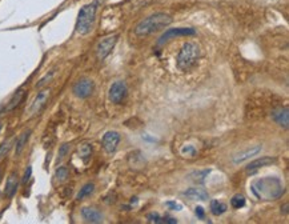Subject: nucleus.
Returning a JSON list of instances; mask_svg holds the SVG:
<instances>
[{"label": "nucleus", "instance_id": "nucleus-26", "mask_svg": "<svg viewBox=\"0 0 289 224\" xmlns=\"http://www.w3.org/2000/svg\"><path fill=\"white\" fill-rule=\"evenodd\" d=\"M208 174H209L208 170H204V171L193 172V174H191L190 176H194V177H192V180H194V181H204V177L207 176Z\"/></svg>", "mask_w": 289, "mask_h": 224}, {"label": "nucleus", "instance_id": "nucleus-12", "mask_svg": "<svg viewBox=\"0 0 289 224\" xmlns=\"http://www.w3.org/2000/svg\"><path fill=\"white\" fill-rule=\"evenodd\" d=\"M81 218L86 220L87 223H92V224H97L101 223L104 216L103 214L97 211L96 208H92V207H84L81 210Z\"/></svg>", "mask_w": 289, "mask_h": 224}, {"label": "nucleus", "instance_id": "nucleus-32", "mask_svg": "<svg viewBox=\"0 0 289 224\" xmlns=\"http://www.w3.org/2000/svg\"><path fill=\"white\" fill-rule=\"evenodd\" d=\"M181 152H183V153H187V155H188V153H190L191 156H193L194 153H196V149H194L193 147H191V146H188V147H184V148H183V149H181Z\"/></svg>", "mask_w": 289, "mask_h": 224}, {"label": "nucleus", "instance_id": "nucleus-19", "mask_svg": "<svg viewBox=\"0 0 289 224\" xmlns=\"http://www.w3.org/2000/svg\"><path fill=\"white\" fill-rule=\"evenodd\" d=\"M29 136H31V129H28V131L23 132V134L19 136V139L16 140V146H15V153H16L18 156H19L20 153H22V151L24 149V147H25V144H27V142H28Z\"/></svg>", "mask_w": 289, "mask_h": 224}, {"label": "nucleus", "instance_id": "nucleus-17", "mask_svg": "<svg viewBox=\"0 0 289 224\" xmlns=\"http://www.w3.org/2000/svg\"><path fill=\"white\" fill-rule=\"evenodd\" d=\"M24 95H25V91H24V88H19V90L16 91L14 95H12V98L10 99V101H8L7 105H5V112L14 111L15 108H16L22 101H23Z\"/></svg>", "mask_w": 289, "mask_h": 224}, {"label": "nucleus", "instance_id": "nucleus-16", "mask_svg": "<svg viewBox=\"0 0 289 224\" xmlns=\"http://www.w3.org/2000/svg\"><path fill=\"white\" fill-rule=\"evenodd\" d=\"M184 196H187L188 199H191V200H200V201H204L207 200L209 198L208 192L205 190H203V188H199V187H192V188H188L187 191H184V194H183Z\"/></svg>", "mask_w": 289, "mask_h": 224}, {"label": "nucleus", "instance_id": "nucleus-5", "mask_svg": "<svg viewBox=\"0 0 289 224\" xmlns=\"http://www.w3.org/2000/svg\"><path fill=\"white\" fill-rule=\"evenodd\" d=\"M118 39L119 35H109V36H105L100 40L97 46H96V57H97V60H104L105 57L108 56L111 51L114 50L116 43H118Z\"/></svg>", "mask_w": 289, "mask_h": 224}, {"label": "nucleus", "instance_id": "nucleus-15", "mask_svg": "<svg viewBox=\"0 0 289 224\" xmlns=\"http://www.w3.org/2000/svg\"><path fill=\"white\" fill-rule=\"evenodd\" d=\"M18 187H19V176L16 172H12L8 179H7V183H5V190L4 194L8 199H12L18 191Z\"/></svg>", "mask_w": 289, "mask_h": 224}, {"label": "nucleus", "instance_id": "nucleus-4", "mask_svg": "<svg viewBox=\"0 0 289 224\" xmlns=\"http://www.w3.org/2000/svg\"><path fill=\"white\" fill-rule=\"evenodd\" d=\"M200 56V47L193 42H187L181 47L180 52L176 59V66L181 71H190L197 63Z\"/></svg>", "mask_w": 289, "mask_h": 224}, {"label": "nucleus", "instance_id": "nucleus-10", "mask_svg": "<svg viewBox=\"0 0 289 224\" xmlns=\"http://www.w3.org/2000/svg\"><path fill=\"white\" fill-rule=\"evenodd\" d=\"M48 98H49V90L40 91L38 95H36V98L33 99L31 105H29L28 114L31 115V116H33V115H38L39 112L44 108V105H46V103L48 101Z\"/></svg>", "mask_w": 289, "mask_h": 224}, {"label": "nucleus", "instance_id": "nucleus-29", "mask_svg": "<svg viewBox=\"0 0 289 224\" xmlns=\"http://www.w3.org/2000/svg\"><path fill=\"white\" fill-rule=\"evenodd\" d=\"M166 205L172 211H181V208H183V207H181L179 203H176V201H167Z\"/></svg>", "mask_w": 289, "mask_h": 224}, {"label": "nucleus", "instance_id": "nucleus-28", "mask_svg": "<svg viewBox=\"0 0 289 224\" xmlns=\"http://www.w3.org/2000/svg\"><path fill=\"white\" fill-rule=\"evenodd\" d=\"M68 151H70V144H63L62 147H60V149H59V156H57V160H62V159H64V156L68 153Z\"/></svg>", "mask_w": 289, "mask_h": 224}, {"label": "nucleus", "instance_id": "nucleus-22", "mask_svg": "<svg viewBox=\"0 0 289 224\" xmlns=\"http://www.w3.org/2000/svg\"><path fill=\"white\" fill-rule=\"evenodd\" d=\"M77 152H79V157H81L84 162H88V159H90L91 155H92V147H91V144L88 143L81 144Z\"/></svg>", "mask_w": 289, "mask_h": 224}, {"label": "nucleus", "instance_id": "nucleus-25", "mask_svg": "<svg viewBox=\"0 0 289 224\" xmlns=\"http://www.w3.org/2000/svg\"><path fill=\"white\" fill-rule=\"evenodd\" d=\"M11 146H12V140H7L4 143L0 144V160L5 157V155L10 152Z\"/></svg>", "mask_w": 289, "mask_h": 224}, {"label": "nucleus", "instance_id": "nucleus-7", "mask_svg": "<svg viewBox=\"0 0 289 224\" xmlns=\"http://www.w3.org/2000/svg\"><path fill=\"white\" fill-rule=\"evenodd\" d=\"M94 90H95V83L91 79L83 77L80 80L76 81L75 86L72 88V92L79 99H87V98H90L92 95Z\"/></svg>", "mask_w": 289, "mask_h": 224}, {"label": "nucleus", "instance_id": "nucleus-21", "mask_svg": "<svg viewBox=\"0 0 289 224\" xmlns=\"http://www.w3.org/2000/svg\"><path fill=\"white\" fill-rule=\"evenodd\" d=\"M227 204H224L221 201L218 200H212L211 201V212L215 215V216H220L223 215L225 211H227Z\"/></svg>", "mask_w": 289, "mask_h": 224}, {"label": "nucleus", "instance_id": "nucleus-11", "mask_svg": "<svg viewBox=\"0 0 289 224\" xmlns=\"http://www.w3.org/2000/svg\"><path fill=\"white\" fill-rule=\"evenodd\" d=\"M275 163V159L270 156H263V157H259V159H256V160H253V162H251L248 166H246L245 171L246 174H255V172H257L259 170H261L263 167H268V166H270V164H273Z\"/></svg>", "mask_w": 289, "mask_h": 224}, {"label": "nucleus", "instance_id": "nucleus-36", "mask_svg": "<svg viewBox=\"0 0 289 224\" xmlns=\"http://www.w3.org/2000/svg\"><path fill=\"white\" fill-rule=\"evenodd\" d=\"M0 177H1V171H0Z\"/></svg>", "mask_w": 289, "mask_h": 224}, {"label": "nucleus", "instance_id": "nucleus-9", "mask_svg": "<svg viewBox=\"0 0 289 224\" xmlns=\"http://www.w3.org/2000/svg\"><path fill=\"white\" fill-rule=\"evenodd\" d=\"M120 134L116 132V131H108L105 132L103 139H101V144H103V148L107 153H114L118 148L119 143H120Z\"/></svg>", "mask_w": 289, "mask_h": 224}, {"label": "nucleus", "instance_id": "nucleus-31", "mask_svg": "<svg viewBox=\"0 0 289 224\" xmlns=\"http://www.w3.org/2000/svg\"><path fill=\"white\" fill-rule=\"evenodd\" d=\"M194 214H196V216H197L199 219H204V216H205V212H204L203 207H196V208H194Z\"/></svg>", "mask_w": 289, "mask_h": 224}, {"label": "nucleus", "instance_id": "nucleus-14", "mask_svg": "<svg viewBox=\"0 0 289 224\" xmlns=\"http://www.w3.org/2000/svg\"><path fill=\"white\" fill-rule=\"evenodd\" d=\"M270 116H272V119L275 120L276 123L279 124L280 127H284V128L289 127V111L287 107L272 111Z\"/></svg>", "mask_w": 289, "mask_h": 224}, {"label": "nucleus", "instance_id": "nucleus-18", "mask_svg": "<svg viewBox=\"0 0 289 224\" xmlns=\"http://www.w3.org/2000/svg\"><path fill=\"white\" fill-rule=\"evenodd\" d=\"M147 219L149 223L155 224H176L177 220L173 219V218H169V216H160L159 214H149L147 216Z\"/></svg>", "mask_w": 289, "mask_h": 224}, {"label": "nucleus", "instance_id": "nucleus-3", "mask_svg": "<svg viewBox=\"0 0 289 224\" xmlns=\"http://www.w3.org/2000/svg\"><path fill=\"white\" fill-rule=\"evenodd\" d=\"M103 0H92L88 4L83 5L79 11L76 19V32L79 35H88L94 29L96 22V15Z\"/></svg>", "mask_w": 289, "mask_h": 224}, {"label": "nucleus", "instance_id": "nucleus-23", "mask_svg": "<svg viewBox=\"0 0 289 224\" xmlns=\"http://www.w3.org/2000/svg\"><path fill=\"white\" fill-rule=\"evenodd\" d=\"M231 205H232L235 210H240L245 205V198L240 194H237L231 199Z\"/></svg>", "mask_w": 289, "mask_h": 224}, {"label": "nucleus", "instance_id": "nucleus-27", "mask_svg": "<svg viewBox=\"0 0 289 224\" xmlns=\"http://www.w3.org/2000/svg\"><path fill=\"white\" fill-rule=\"evenodd\" d=\"M52 76H53V71H51L49 74H47V75H46V76H44L43 79H40V81H39L38 84H36V87H38V88H42L43 86H46L48 81L52 79Z\"/></svg>", "mask_w": 289, "mask_h": 224}, {"label": "nucleus", "instance_id": "nucleus-24", "mask_svg": "<svg viewBox=\"0 0 289 224\" xmlns=\"http://www.w3.org/2000/svg\"><path fill=\"white\" fill-rule=\"evenodd\" d=\"M68 174H70V172H68V168L63 166V167L57 168L56 172H55V176H56V179L59 181H64L67 177H68Z\"/></svg>", "mask_w": 289, "mask_h": 224}, {"label": "nucleus", "instance_id": "nucleus-30", "mask_svg": "<svg viewBox=\"0 0 289 224\" xmlns=\"http://www.w3.org/2000/svg\"><path fill=\"white\" fill-rule=\"evenodd\" d=\"M31 174H32V168L27 167V170H25V172H24L23 180H22V183H23V184H25V183H27L29 179H31Z\"/></svg>", "mask_w": 289, "mask_h": 224}, {"label": "nucleus", "instance_id": "nucleus-1", "mask_svg": "<svg viewBox=\"0 0 289 224\" xmlns=\"http://www.w3.org/2000/svg\"><path fill=\"white\" fill-rule=\"evenodd\" d=\"M251 191L259 200H277L284 195L285 187L280 177L266 176L257 179L251 184Z\"/></svg>", "mask_w": 289, "mask_h": 224}, {"label": "nucleus", "instance_id": "nucleus-2", "mask_svg": "<svg viewBox=\"0 0 289 224\" xmlns=\"http://www.w3.org/2000/svg\"><path fill=\"white\" fill-rule=\"evenodd\" d=\"M172 23V18L168 14L164 12H156V14L149 15L147 18L140 20L136 27H135V35L136 36H148L160 31V29L167 28Z\"/></svg>", "mask_w": 289, "mask_h": 224}, {"label": "nucleus", "instance_id": "nucleus-6", "mask_svg": "<svg viewBox=\"0 0 289 224\" xmlns=\"http://www.w3.org/2000/svg\"><path fill=\"white\" fill-rule=\"evenodd\" d=\"M193 35H196V29L191 28V27L168 28L160 38L157 39V46H163V44L168 43L172 39L179 38V36H193Z\"/></svg>", "mask_w": 289, "mask_h": 224}, {"label": "nucleus", "instance_id": "nucleus-33", "mask_svg": "<svg viewBox=\"0 0 289 224\" xmlns=\"http://www.w3.org/2000/svg\"><path fill=\"white\" fill-rule=\"evenodd\" d=\"M288 214V203H285L284 204V215Z\"/></svg>", "mask_w": 289, "mask_h": 224}, {"label": "nucleus", "instance_id": "nucleus-34", "mask_svg": "<svg viewBox=\"0 0 289 224\" xmlns=\"http://www.w3.org/2000/svg\"><path fill=\"white\" fill-rule=\"evenodd\" d=\"M0 131H1V124H0Z\"/></svg>", "mask_w": 289, "mask_h": 224}, {"label": "nucleus", "instance_id": "nucleus-20", "mask_svg": "<svg viewBox=\"0 0 289 224\" xmlns=\"http://www.w3.org/2000/svg\"><path fill=\"white\" fill-rule=\"evenodd\" d=\"M94 191H95V184L94 183H87V184H84L80 188V191H79V194H77V200H83V199L91 196L94 194Z\"/></svg>", "mask_w": 289, "mask_h": 224}, {"label": "nucleus", "instance_id": "nucleus-13", "mask_svg": "<svg viewBox=\"0 0 289 224\" xmlns=\"http://www.w3.org/2000/svg\"><path fill=\"white\" fill-rule=\"evenodd\" d=\"M261 149H263L261 146H255V147L248 148L245 151H241V152H239L233 156V163L235 164H241V163L249 160L252 156H256L257 153L261 152Z\"/></svg>", "mask_w": 289, "mask_h": 224}, {"label": "nucleus", "instance_id": "nucleus-35", "mask_svg": "<svg viewBox=\"0 0 289 224\" xmlns=\"http://www.w3.org/2000/svg\"><path fill=\"white\" fill-rule=\"evenodd\" d=\"M1 215H3V214H1V212H0V218H1Z\"/></svg>", "mask_w": 289, "mask_h": 224}, {"label": "nucleus", "instance_id": "nucleus-8", "mask_svg": "<svg viewBox=\"0 0 289 224\" xmlns=\"http://www.w3.org/2000/svg\"><path fill=\"white\" fill-rule=\"evenodd\" d=\"M127 84H125V81L123 80H118L115 81L114 84L111 86L108 92V98L109 100L115 103V104H119V103H121L124 100V98L127 96Z\"/></svg>", "mask_w": 289, "mask_h": 224}]
</instances>
